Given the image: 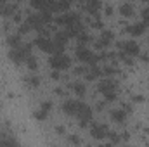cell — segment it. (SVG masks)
Returning <instances> with one entry per match:
<instances>
[{
    "mask_svg": "<svg viewBox=\"0 0 149 147\" xmlns=\"http://www.w3.org/2000/svg\"><path fill=\"white\" fill-rule=\"evenodd\" d=\"M31 54V45H24V47H16L9 52V57L12 62L16 64H23L26 61V57Z\"/></svg>",
    "mask_w": 149,
    "mask_h": 147,
    "instance_id": "obj_1",
    "label": "cell"
},
{
    "mask_svg": "<svg viewBox=\"0 0 149 147\" xmlns=\"http://www.w3.org/2000/svg\"><path fill=\"white\" fill-rule=\"evenodd\" d=\"M49 64H50L54 69H68V68L71 66V59H70L66 54L57 52V54H54V55L50 57Z\"/></svg>",
    "mask_w": 149,
    "mask_h": 147,
    "instance_id": "obj_2",
    "label": "cell"
},
{
    "mask_svg": "<svg viewBox=\"0 0 149 147\" xmlns=\"http://www.w3.org/2000/svg\"><path fill=\"white\" fill-rule=\"evenodd\" d=\"M76 57H78L81 62H87L88 66H94V64H97V55H95L92 50L85 49L83 45H80V47L76 49Z\"/></svg>",
    "mask_w": 149,
    "mask_h": 147,
    "instance_id": "obj_3",
    "label": "cell"
},
{
    "mask_svg": "<svg viewBox=\"0 0 149 147\" xmlns=\"http://www.w3.org/2000/svg\"><path fill=\"white\" fill-rule=\"evenodd\" d=\"M76 118L80 119V126L85 128V126L88 125V121L92 119V109H90L87 104H81V107H80V111H78Z\"/></svg>",
    "mask_w": 149,
    "mask_h": 147,
    "instance_id": "obj_4",
    "label": "cell"
},
{
    "mask_svg": "<svg viewBox=\"0 0 149 147\" xmlns=\"http://www.w3.org/2000/svg\"><path fill=\"white\" fill-rule=\"evenodd\" d=\"M108 133H109V130H108V126L102 125V123H94V125L90 126V135H92L94 139H106Z\"/></svg>",
    "mask_w": 149,
    "mask_h": 147,
    "instance_id": "obj_5",
    "label": "cell"
},
{
    "mask_svg": "<svg viewBox=\"0 0 149 147\" xmlns=\"http://www.w3.org/2000/svg\"><path fill=\"white\" fill-rule=\"evenodd\" d=\"M81 104H83V102H80V101L70 99V101H66V102L63 104V111H64L68 116H76L78 111H80V107H81Z\"/></svg>",
    "mask_w": 149,
    "mask_h": 147,
    "instance_id": "obj_6",
    "label": "cell"
},
{
    "mask_svg": "<svg viewBox=\"0 0 149 147\" xmlns=\"http://www.w3.org/2000/svg\"><path fill=\"white\" fill-rule=\"evenodd\" d=\"M35 45L43 52H50V54L54 52V40H50L49 37H38L35 40Z\"/></svg>",
    "mask_w": 149,
    "mask_h": 147,
    "instance_id": "obj_7",
    "label": "cell"
},
{
    "mask_svg": "<svg viewBox=\"0 0 149 147\" xmlns=\"http://www.w3.org/2000/svg\"><path fill=\"white\" fill-rule=\"evenodd\" d=\"M116 88H118V81L113 80V78H104V80L99 83V90H101L102 94H106V92H114Z\"/></svg>",
    "mask_w": 149,
    "mask_h": 147,
    "instance_id": "obj_8",
    "label": "cell"
},
{
    "mask_svg": "<svg viewBox=\"0 0 149 147\" xmlns=\"http://www.w3.org/2000/svg\"><path fill=\"white\" fill-rule=\"evenodd\" d=\"M118 47L128 55H137L139 54V45L135 42H121V43H118Z\"/></svg>",
    "mask_w": 149,
    "mask_h": 147,
    "instance_id": "obj_9",
    "label": "cell"
},
{
    "mask_svg": "<svg viewBox=\"0 0 149 147\" xmlns=\"http://www.w3.org/2000/svg\"><path fill=\"white\" fill-rule=\"evenodd\" d=\"M85 10L88 12V14H97L99 12V9H102V3L99 2V0H85Z\"/></svg>",
    "mask_w": 149,
    "mask_h": 147,
    "instance_id": "obj_10",
    "label": "cell"
},
{
    "mask_svg": "<svg viewBox=\"0 0 149 147\" xmlns=\"http://www.w3.org/2000/svg\"><path fill=\"white\" fill-rule=\"evenodd\" d=\"M111 42H113V33L111 31H104L102 37L95 42V47H97V49H106V47H109Z\"/></svg>",
    "mask_w": 149,
    "mask_h": 147,
    "instance_id": "obj_11",
    "label": "cell"
},
{
    "mask_svg": "<svg viewBox=\"0 0 149 147\" xmlns=\"http://www.w3.org/2000/svg\"><path fill=\"white\" fill-rule=\"evenodd\" d=\"M144 30H146V24H144V23H135V24H132V26L127 28V31H128L132 37H141V35L144 33Z\"/></svg>",
    "mask_w": 149,
    "mask_h": 147,
    "instance_id": "obj_12",
    "label": "cell"
},
{
    "mask_svg": "<svg viewBox=\"0 0 149 147\" xmlns=\"http://www.w3.org/2000/svg\"><path fill=\"white\" fill-rule=\"evenodd\" d=\"M26 23H28V24H30L31 28H35V30H40V28H42V26L45 24V23L42 21V16H40V14H35V16H30V17L26 19Z\"/></svg>",
    "mask_w": 149,
    "mask_h": 147,
    "instance_id": "obj_13",
    "label": "cell"
},
{
    "mask_svg": "<svg viewBox=\"0 0 149 147\" xmlns=\"http://www.w3.org/2000/svg\"><path fill=\"white\" fill-rule=\"evenodd\" d=\"M102 74V68H99L97 64H94V66H90V69L87 68V73H85V76L88 78V80H95V78H99Z\"/></svg>",
    "mask_w": 149,
    "mask_h": 147,
    "instance_id": "obj_14",
    "label": "cell"
},
{
    "mask_svg": "<svg viewBox=\"0 0 149 147\" xmlns=\"http://www.w3.org/2000/svg\"><path fill=\"white\" fill-rule=\"evenodd\" d=\"M66 31H68V35H70V37H78V35L83 31V26H81V23H80V21H76V23H73V24H70V26H68V30H66Z\"/></svg>",
    "mask_w": 149,
    "mask_h": 147,
    "instance_id": "obj_15",
    "label": "cell"
},
{
    "mask_svg": "<svg viewBox=\"0 0 149 147\" xmlns=\"http://www.w3.org/2000/svg\"><path fill=\"white\" fill-rule=\"evenodd\" d=\"M127 114H128V112L125 109H114V111H111V119L116 121V123H123L125 118H127Z\"/></svg>",
    "mask_w": 149,
    "mask_h": 147,
    "instance_id": "obj_16",
    "label": "cell"
},
{
    "mask_svg": "<svg viewBox=\"0 0 149 147\" xmlns=\"http://www.w3.org/2000/svg\"><path fill=\"white\" fill-rule=\"evenodd\" d=\"M16 14V5H0V16L2 17H9V16H14Z\"/></svg>",
    "mask_w": 149,
    "mask_h": 147,
    "instance_id": "obj_17",
    "label": "cell"
},
{
    "mask_svg": "<svg viewBox=\"0 0 149 147\" xmlns=\"http://www.w3.org/2000/svg\"><path fill=\"white\" fill-rule=\"evenodd\" d=\"M70 87H71V90H73L74 94L80 95V97H83V95L87 94V87H85L83 83H80V81H74V83H71Z\"/></svg>",
    "mask_w": 149,
    "mask_h": 147,
    "instance_id": "obj_18",
    "label": "cell"
},
{
    "mask_svg": "<svg viewBox=\"0 0 149 147\" xmlns=\"http://www.w3.org/2000/svg\"><path fill=\"white\" fill-rule=\"evenodd\" d=\"M7 45H9L10 49L19 47V45H21V37H19V35H10V37L7 38Z\"/></svg>",
    "mask_w": 149,
    "mask_h": 147,
    "instance_id": "obj_19",
    "label": "cell"
},
{
    "mask_svg": "<svg viewBox=\"0 0 149 147\" xmlns=\"http://www.w3.org/2000/svg\"><path fill=\"white\" fill-rule=\"evenodd\" d=\"M120 12H121V16L128 17V16H132V14H134V7H132L130 3H123V5L120 7Z\"/></svg>",
    "mask_w": 149,
    "mask_h": 147,
    "instance_id": "obj_20",
    "label": "cell"
},
{
    "mask_svg": "<svg viewBox=\"0 0 149 147\" xmlns=\"http://www.w3.org/2000/svg\"><path fill=\"white\" fill-rule=\"evenodd\" d=\"M26 85L28 87H38L40 85V80H38V76H26Z\"/></svg>",
    "mask_w": 149,
    "mask_h": 147,
    "instance_id": "obj_21",
    "label": "cell"
},
{
    "mask_svg": "<svg viewBox=\"0 0 149 147\" xmlns=\"http://www.w3.org/2000/svg\"><path fill=\"white\" fill-rule=\"evenodd\" d=\"M26 64H28V68H30V69H37V68H38L37 59H35V57H33L31 54H30V55L26 57Z\"/></svg>",
    "mask_w": 149,
    "mask_h": 147,
    "instance_id": "obj_22",
    "label": "cell"
},
{
    "mask_svg": "<svg viewBox=\"0 0 149 147\" xmlns=\"http://www.w3.org/2000/svg\"><path fill=\"white\" fill-rule=\"evenodd\" d=\"M76 38H78V43H80V45H85V43H88V42L92 40V38L88 37L87 33H83V31H81V33H80Z\"/></svg>",
    "mask_w": 149,
    "mask_h": 147,
    "instance_id": "obj_23",
    "label": "cell"
},
{
    "mask_svg": "<svg viewBox=\"0 0 149 147\" xmlns=\"http://www.w3.org/2000/svg\"><path fill=\"white\" fill-rule=\"evenodd\" d=\"M30 30H31V26H30L28 23H23V24L19 26V33H21V35H26Z\"/></svg>",
    "mask_w": 149,
    "mask_h": 147,
    "instance_id": "obj_24",
    "label": "cell"
},
{
    "mask_svg": "<svg viewBox=\"0 0 149 147\" xmlns=\"http://www.w3.org/2000/svg\"><path fill=\"white\" fill-rule=\"evenodd\" d=\"M104 97H106V102H113V101H116V90H114V92H106Z\"/></svg>",
    "mask_w": 149,
    "mask_h": 147,
    "instance_id": "obj_25",
    "label": "cell"
},
{
    "mask_svg": "<svg viewBox=\"0 0 149 147\" xmlns=\"http://www.w3.org/2000/svg\"><path fill=\"white\" fill-rule=\"evenodd\" d=\"M50 107H52V102H50V101H47V102H43V104H42V112H43V114H49V111H50Z\"/></svg>",
    "mask_w": 149,
    "mask_h": 147,
    "instance_id": "obj_26",
    "label": "cell"
},
{
    "mask_svg": "<svg viewBox=\"0 0 149 147\" xmlns=\"http://www.w3.org/2000/svg\"><path fill=\"white\" fill-rule=\"evenodd\" d=\"M116 73H118V69L113 68V66H106V68H102V74H116Z\"/></svg>",
    "mask_w": 149,
    "mask_h": 147,
    "instance_id": "obj_27",
    "label": "cell"
},
{
    "mask_svg": "<svg viewBox=\"0 0 149 147\" xmlns=\"http://www.w3.org/2000/svg\"><path fill=\"white\" fill-rule=\"evenodd\" d=\"M0 146H16V140H12V139H0Z\"/></svg>",
    "mask_w": 149,
    "mask_h": 147,
    "instance_id": "obj_28",
    "label": "cell"
},
{
    "mask_svg": "<svg viewBox=\"0 0 149 147\" xmlns=\"http://www.w3.org/2000/svg\"><path fill=\"white\" fill-rule=\"evenodd\" d=\"M142 19H144V24H146V26H149V7L142 10Z\"/></svg>",
    "mask_w": 149,
    "mask_h": 147,
    "instance_id": "obj_29",
    "label": "cell"
},
{
    "mask_svg": "<svg viewBox=\"0 0 149 147\" xmlns=\"http://www.w3.org/2000/svg\"><path fill=\"white\" fill-rule=\"evenodd\" d=\"M108 137L111 139V142H113V144H118V142L121 140V139H120V135H116V133H113V132H109V133H108Z\"/></svg>",
    "mask_w": 149,
    "mask_h": 147,
    "instance_id": "obj_30",
    "label": "cell"
},
{
    "mask_svg": "<svg viewBox=\"0 0 149 147\" xmlns=\"http://www.w3.org/2000/svg\"><path fill=\"white\" fill-rule=\"evenodd\" d=\"M85 73H87V68L85 66H80V68L74 69V74H85Z\"/></svg>",
    "mask_w": 149,
    "mask_h": 147,
    "instance_id": "obj_31",
    "label": "cell"
},
{
    "mask_svg": "<svg viewBox=\"0 0 149 147\" xmlns=\"http://www.w3.org/2000/svg\"><path fill=\"white\" fill-rule=\"evenodd\" d=\"M68 140H70V144H80V139H78L76 135H71Z\"/></svg>",
    "mask_w": 149,
    "mask_h": 147,
    "instance_id": "obj_32",
    "label": "cell"
},
{
    "mask_svg": "<svg viewBox=\"0 0 149 147\" xmlns=\"http://www.w3.org/2000/svg\"><path fill=\"white\" fill-rule=\"evenodd\" d=\"M92 26H94V28H102V23H101L99 19H95V21L92 23Z\"/></svg>",
    "mask_w": 149,
    "mask_h": 147,
    "instance_id": "obj_33",
    "label": "cell"
},
{
    "mask_svg": "<svg viewBox=\"0 0 149 147\" xmlns=\"http://www.w3.org/2000/svg\"><path fill=\"white\" fill-rule=\"evenodd\" d=\"M56 133L63 135V133H64V126H59V125H57V126H56Z\"/></svg>",
    "mask_w": 149,
    "mask_h": 147,
    "instance_id": "obj_34",
    "label": "cell"
},
{
    "mask_svg": "<svg viewBox=\"0 0 149 147\" xmlns=\"http://www.w3.org/2000/svg\"><path fill=\"white\" fill-rule=\"evenodd\" d=\"M54 92H56V95H64V90L63 88H56Z\"/></svg>",
    "mask_w": 149,
    "mask_h": 147,
    "instance_id": "obj_35",
    "label": "cell"
},
{
    "mask_svg": "<svg viewBox=\"0 0 149 147\" xmlns=\"http://www.w3.org/2000/svg\"><path fill=\"white\" fill-rule=\"evenodd\" d=\"M52 78H54V80H59V73H57V69L52 73Z\"/></svg>",
    "mask_w": 149,
    "mask_h": 147,
    "instance_id": "obj_36",
    "label": "cell"
},
{
    "mask_svg": "<svg viewBox=\"0 0 149 147\" xmlns=\"http://www.w3.org/2000/svg\"><path fill=\"white\" fill-rule=\"evenodd\" d=\"M106 14H108V16H111V14H113V9H111V7H106Z\"/></svg>",
    "mask_w": 149,
    "mask_h": 147,
    "instance_id": "obj_37",
    "label": "cell"
}]
</instances>
